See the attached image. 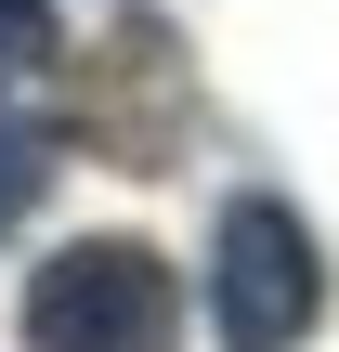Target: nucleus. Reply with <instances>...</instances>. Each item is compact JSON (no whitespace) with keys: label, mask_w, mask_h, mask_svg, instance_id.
I'll use <instances>...</instances> for the list:
<instances>
[{"label":"nucleus","mask_w":339,"mask_h":352,"mask_svg":"<svg viewBox=\"0 0 339 352\" xmlns=\"http://www.w3.org/2000/svg\"><path fill=\"white\" fill-rule=\"evenodd\" d=\"M26 340L39 352H183V287L144 235H78L26 274Z\"/></svg>","instance_id":"f257e3e1"},{"label":"nucleus","mask_w":339,"mask_h":352,"mask_svg":"<svg viewBox=\"0 0 339 352\" xmlns=\"http://www.w3.org/2000/svg\"><path fill=\"white\" fill-rule=\"evenodd\" d=\"M209 327L222 352H300L327 327V248L287 196H235L209 235Z\"/></svg>","instance_id":"f03ea898"},{"label":"nucleus","mask_w":339,"mask_h":352,"mask_svg":"<svg viewBox=\"0 0 339 352\" xmlns=\"http://www.w3.org/2000/svg\"><path fill=\"white\" fill-rule=\"evenodd\" d=\"M39 196H52V144H39L26 118H0V235H13Z\"/></svg>","instance_id":"7ed1b4c3"},{"label":"nucleus","mask_w":339,"mask_h":352,"mask_svg":"<svg viewBox=\"0 0 339 352\" xmlns=\"http://www.w3.org/2000/svg\"><path fill=\"white\" fill-rule=\"evenodd\" d=\"M65 52V26H52V0H0V78H39Z\"/></svg>","instance_id":"20e7f679"}]
</instances>
